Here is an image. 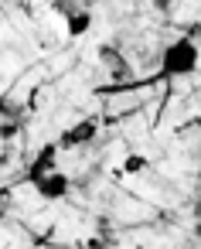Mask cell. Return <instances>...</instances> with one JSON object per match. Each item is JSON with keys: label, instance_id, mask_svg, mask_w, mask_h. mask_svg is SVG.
<instances>
[{"label": "cell", "instance_id": "ba28073f", "mask_svg": "<svg viewBox=\"0 0 201 249\" xmlns=\"http://www.w3.org/2000/svg\"><path fill=\"white\" fill-rule=\"evenodd\" d=\"M150 4H153L160 14H170V11H174V0H150Z\"/></svg>", "mask_w": 201, "mask_h": 249}, {"label": "cell", "instance_id": "8992f818", "mask_svg": "<svg viewBox=\"0 0 201 249\" xmlns=\"http://www.w3.org/2000/svg\"><path fill=\"white\" fill-rule=\"evenodd\" d=\"M89 28H92V14H89V11H82V7H72V11L65 14V31H68L72 38H82Z\"/></svg>", "mask_w": 201, "mask_h": 249}, {"label": "cell", "instance_id": "52a82bcc", "mask_svg": "<svg viewBox=\"0 0 201 249\" xmlns=\"http://www.w3.org/2000/svg\"><path fill=\"white\" fill-rule=\"evenodd\" d=\"M143 167H150V164H147V157H140V154H130V157L123 160V171H126V174H140Z\"/></svg>", "mask_w": 201, "mask_h": 249}, {"label": "cell", "instance_id": "7a4b0ae2", "mask_svg": "<svg viewBox=\"0 0 201 249\" xmlns=\"http://www.w3.org/2000/svg\"><path fill=\"white\" fill-rule=\"evenodd\" d=\"M31 184H34V191H38L45 201H58V198H65V195L72 191V178L62 174V171H48V174L34 178Z\"/></svg>", "mask_w": 201, "mask_h": 249}, {"label": "cell", "instance_id": "6da1fadb", "mask_svg": "<svg viewBox=\"0 0 201 249\" xmlns=\"http://www.w3.org/2000/svg\"><path fill=\"white\" fill-rule=\"evenodd\" d=\"M160 69L167 79H177V75H191L198 69V48L191 38H181L174 45H167L160 52Z\"/></svg>", "mask_w": 201, "mask_h": 249}, {"label": "cell", "instance_id": "277c9868", "mask_svg": "<svg viewBox=\"0 0 201 249\" xmlns=\"http://www.w3.org/2000/svg\"><path fill=\"white\" fill-rule=\"evenodd\" d=\"M99 62H102V69H106V75H109L113 82H126V79L133 75L130 62H126L123 52L113 48V45H102V48H99Z\"/></svg>", "mask_w": 201, "mask_h": 249}, {"label": "cell", "instance_id": "5b68a950", "mask_svg": "<svg viewBox=\"0 0 201 249\" xmlns=\"http://www.w3.org/2000/svg\"><path fill=\"white\" fill-rule=\"evenodd\" d=\"M55 157H58V143H45L41 154H38V157L31 160V167H28V181H34V178L55 171Z\"/></svg>", "mask_w": 201, "mask_h": 249}, {"label": "cell", "instance_id": "3957f363", "mask_svg": "<svg viewBox=\"0 0 201 249\" xmlns=\"http://www.w3.org/2000/svg\"><path fill=\"white\" fill-rule=\"evenodd\" d=\"M96 133H99V123H96V120H82V123L68 126L55 143H58V150H79V147L92 143V140H96Z\"/></svg>", "mask_w": 201, "mask_h": 249}]
</instances>
